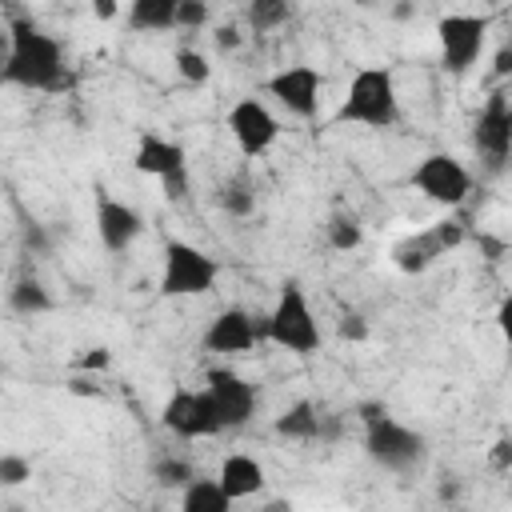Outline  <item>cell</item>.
I'll use <instances>...</instances> for the list:
<instances>
[{
    "mask_svg": "<svg viewBox=\"0 0 512 512\" xmlns=\"http://www.w3.org/2000/svg\"><path fill=\"white\" fill-rule=\"evenodd\" d=\"M8 56L0 64V80L4 84H16V88H28V92H60L68 84V72H64V48L56 36L40 32L32 20L16 16L8 24Z\"/></svg>",
    "mask_w": 512,
    "mask_h": 512,
    "instance_id": "cell-1",
    "label": "cell"
},
{
    "mask_svg": "<svg viewBox=\"0 0 512 512\" xmlns=\"http://www.w3.org/2000/svg\"><path fill=\"white\" fill-rule=\"evenodd\" d=\"M356 412L364 420V448H368V456L380 468H388V472H412V468L424 464V452H428L424 448V436L412 432L408 424L392 420L384 404H360Z\"/></svg>",
    "mask_w": 512,
    "mask_h": 512,
    "instance_id": "cell-2",
    "label": "cell"
},
{
    "mask_svg": "<svg viewBox=\"0 0 512 512\" xmlns=\"http://www.w3.org/2000/svg\"><path fill=\"white\" fill-rule=\"evenodd\" d=\"M336 124L392 128L396 124V80L388 68H360L336 108Z\"/></svg>",
    "mask_w": 512,
    "mask_h": 512,
    "instance_id": "cell-3",
    "label": "cell"
},
{
    "mask_svg": "<svg viewBox=\"0 0 512 512\" xmlns=\"http://www.w3.org/2000/svg\"><path fill=\"white\" fill-rule=\"evenodd\" d=\"M264 336L272 344L288 348V352H300V356L320 348V324H316L312 304H308V296H304V288L296 280H288L280 288L276 308L264 316Z\"/></svg>",
    "mask_w": 512,
    "mask_h": 512,
    "instance_id": "cell-4",
    "label": "cell"
},
{
    "mask_svg": "<svg viewBox=\"0 0 512 512\" xmlns=\"http://www.w3.org/2000/svg\"><path fill=\"white\" fill-rule=\"evenodd\" d=\"M220 276V264L200 252L196 244L184 240H168L164 244V268H160V296L176 300V296H204L212 292Z\"/></svg>",
    "mask_w": 512,
    "mask_h": 512,
    "instance_id": "cell-5",
    "label": "cell"
},
{
    "mask_svg": "<svg viewBox=\"0 0 512 512\" xmlns=\"http://www.w3.org/2000/svg\"><path fill=\"white\" fill-rule=\"evenodd\" d=\"M488 36V20L484 16H468V12H452L436 24V40H440V60L452 76H464L484 48Z\"/></svg>",
    "mask_w": 512,
    "mask_h": 512,
    "instance_id": "cell-6",
    "label": "cell"
},
{
    "mask_svg": "<svg viewBox=\"0 0 512 512\" xmlns=\"http://www.w3.org/2000/svg\"><path fill=\"white\" fill-rule=\"evenodd\" d=\"M160 420H164V428L176 432L180 440H200V436H216V432H224V428H220V416H216V404H212V396H208V388H200V392H192V388H176V392L168 396Z\"/></svg>",
    "mask_w": 512,
    "mask_h": 512,
    "instance_id": "cell-7",
    "label": "cell"
},
{
    "mask_svg": "<svg viewBox=\"0 0 512 512\" xmlns=\"http://www.w3.org/2000/svg\"><path fill=\"white\" fill-rule=\"evenodd\" d=\"M412 184L428 196V200H436V204H460L468 192H472V176H468V168L456 160V156H448V152H432V156H424L420 164H416V172H412Z\"/></svg>",
    "mask_w": 512,
    "mask_h": 512,
    "instance_id": "cell-8",
    "label": "cell"
},
{
    "mask_svg": "<svg viewBox=\"0 0 512 512\" xmlns=\"http://www.w3.org/2000/svg\"><path fill=\"white\" fill-rule=\"evenodd\" d=\"M208 396L216 404L220 428H244L256 412V384L232 368H208Z\"/></svg>",
    "mask_w": 512,
    "mask_h": 512,
    "instance_id": "cell-9",
    "label": "cell"
},
{
    "mask_svg": "<svg viewBox=\"0 0 512 512\" xmlns=\"http://www.w3.org/2000/svg\"><path fill=\"white\" fill-rule=\"evenodd\" d=\"M320 72L312 64H292L284 72H276L268 80V96H276L280 108H288V116H300V120H312L316 108H320Z\"/></svg>",
    "mask_w": 512,
    "mask_h": 512,
    "instance_id": "cell-10",
    "label": "cell"
},
{
    "mask_svg": "<svg viewBox=\"0 0 512 512\" xmlns=\"http://www.w3.org/2000/svg\"><path fill=\"white\" fill-rule=\"evenodd\" d=\"M228 128H232L236 148H240L244 156H260V152H268V148L276 144V136H280V120H276V116L268 112V104H260L256 96L232 104V112H228Z\"/></svg>",
    "mask_w": 512,
    "mask_h": 512,
    "instance_id": "cell-11",
    "label": "cell"
},
{
    "mask_svg": "<svg viewBox=\"0 0 512 512\" xmlns=\"http://www.w3.org/2000/svg\"><path fill=\"white\" fill-rule=\"evenodd\" d=\"M472 140H476V152H484L496 168L508 160V148H512V108H508V92L504 88H496L488 96V104L480 108Z\"/></svg>",
    "mask_w": 512,
    "mask_h": 512,
    "instance_id": "cell-12",
    "label": "cell"
},
{
    "mask_svg": "<svg viewBox=\"0 0 512 512\" xmlns=\"http://www.w3.org/2000/svg\"><path fill=\"white\" fill-rule=\"evenodd\" d=\"M96 232H100V244L108 252H124L144 232V216L132 204H124V200L108 196L104 188H96Z\"/></svg>",
    "mask_w": 512,
    "mask_h": 512,
    "instance_id": "cell-13",
    "label": "cell"
},
{
    "mask_svg": "<svg viewBox=\"0 0 512 512\" xmlns=\"http://www.w3.org/2000/svg\"><path fill=\"white\" fill-rule=\"evenodd\" d=\"M260 336H264V324H256L252 312H244V308H224V312L208 324L204 348H208V352H220V356H232V352L256 348Z\"/></svg>",
    "mask_w": 512,
    "mask_h": 512,
    "instance_id": "cell-14",
    "label": "cell"
},
{
    "mask_svg": "<svg viewBox=\"0 0 512 512\" xmlns=\"http://www.w3.org/2000/svg\"><path fill=\"white\" fill-rule=\"evenodd\" d=\"M188 160H184V148L176 144V140H164V136H156V132H144L140 136V144H136V168L144 172V176H168V172H176V168H184Z\"/></svg>",
    "mask_w": 512,
    "mask_h": 512,
    "instance_id": "cell-15",
    "label": "cell"
},
{
    "mask_svg": "<svg viewBox=\"0 0 512 512\" xmlns=\"http://www.w3.org/2000/svg\"><path fill=\"white\" fill-rule=\"evenodd\" d=\"M216 480H220V488H224L232 500H244V496H256V492L264 488V468H260L252 456L236 452V456L224 460V468H220Z\"/></svg>",
    "mask_w": 512,
    "mask_h": 512,
    "instance_id": "cell-16",
    "label": "cell"
},
{
    "mask_svg": "<svg viewBox=\"0 0 512 512\" xmlns=\"http://www.w3.org/2000/svg\"><path fill=\"white\" fill-rule=\"evenodd\" d=\"M436 256H444V244L436 240L432 228H424V232H416V236H404V240L392 248V260H396L400 272H424Z\"/></svg>",
    "mask_w": 512,
    "mask_h": 512,
    "instance_id": "cell-17",
    "label": "cell"
},
{
    "mask_svg": "<svg viewBox=\"0 0 512 512\" xmlns=\"http://www.w3.org/2000/svg\"><path fill=\"white\" fill-rule=\"evenodd\" d=\"M176 4L180 0H132L128 4V28L132 32H168V28H176Z\"/></svg>",
    "mask_w": 512,
    "mask_h": 512,
    "instance_id": "cell-18",
    "label": "cell"
},
{
    "mask_svg": "<svg viewBox=\"0 0 512 512\" xmlns=\"http://www.w3.org/2000/svg\"><path fill=\"white\" fill-rule=\"evenodd\" d=\"M276 436H284V440H316L320 436V412H316V404L312 400H296L292 408H284L280 416H276Z\"/></svg>",
    "mask_w": 512,
    "mask_h": 512,
    "instance_id": "cell-19",
    "label": "cell"
},
{
    "mask_svg": "<svg viewBox=\"0 0 512 512\" xmlns=\"http://www.w3.org/2000/svg\"><path fill=\"white\" fill-rule=\"evenodd\" d=\"M8 308L16 316H44V312H52V292L36 276H20L8 288Z\"/></svg>",
    "mask_w": 512,
    "mask_h": 512,
    "instance_id": "cell-20",
    "label": "cell"
},
{
    "mask_svg": "<svg viewBox=\"0 0 512 512\" xmlns=\"http://www.w3.org/2000/svg\"><path fill=\"white\" fill-rule=\"evenodd\" d=\"M180 504H184V512H228L236 500L220 488V480H188L184 484V496H180Z\"/></svg>",
    "mask_w": 512,
    "mask_h": 512,
    "instance_id": "cell-21",
    "label": "cell"
},
{
    "mask_svg": "<svg viewBox=\"0 0 512 512\" xmlns=\"http://www.w3.org/2000/svg\"><path fill=\"white\" fill-rule=\"evenodd\" d=\"M216 200H220V208H224L228 216H252V212H256V192H252V180H248V176L224 180Z\"/></svg>",
    "mask_w": 512,
    "mask_h": 512,
    "instance_id": "cell-22",
    "label": "cell"
},
{
    "mask_svg": "<svg viewBox=\"0 0 512 512\" xmlns=\"http://www.w3.org/2000/svg\"><path fill=\"white\" fill-rule=\"evenodd\" d=\"M292 16V0H248V24L256 32H272Z\"/></svg>",
    "mask_w": 512,
    "mask_h": 512,
    "instance_id": "cell-23",
    "label": "cell"
},
{
    "mask_svg": "<svg viewBox=\"0 0 512 512\" xmlns=\"http://www.w3.org/2000/svg\"><path fill=\"white\" fill-rule=\"evenodd\" d=\"M360 240H364V228H360V220L352 212H336L328 220V244L336 252H352V248H360Z\"/></svg>",
    "mask_w": 512,
    "mask_h": 512,
    "instance_id": "cell-24",
    "label": "cell"
},
{
    "mask_svg": "<svg viewBox=\"0 0 512 512\" xmlns=\"http://www.w3.org/2000/svg\"><path fill=\"white\" fill-rule=\"evenodd\" d=\"M208 72H212V64H208L204 52H196V48H180V52H176V76H180L184 84H204Z\"/></svg>",
    "mask_w": 512,
    "mask_h": 512,
    "instance_id": "cell-25",
    "label": "cell"
},
{
    "mask_svg": "<svg viewBox=\"0 0 512 512\" xmlns=\"http://www.w3.org/2000/svg\"><path fill=\"white\" fill-rule=\"evenodd\" d=\"M152 476H156L164 488H184V484L196 476V468H192L188 460H172V456H164V460L152 464Z\"/></svg>",
    "mask_w": 512,
    "mask_h": 512,
    "instance_id": "cell-26",
    "label": "cell"
},
{
    "mask_svg": "<svg viewBox=\"0 0 512 512\" xmlns=\"http://www.w3.org/2000/svg\"><path fill=\"white\" fill-rule=\"evenodd\" d=\"M32 476V464H28V456H20V452H4L0 456V484L4 488H16V484H24Z\"/></svg>",
    "mask_w": 512,
    "mask_h": 512,
    "instance_id": "cell-27",
    "label": "cell"
},
{
    "mask_svg": "<svg viewBox=\"0 0 512 512\" xmlns=\"http://www.w3.org/2000/svg\"><path fill=\"white\" fill-rule=\"evenodd\" d=\"M208 24V0H180L176 4V28H204Z\"/></svg>",
    "mask_w": 512,
    "mask_h": 512,
    "instance_id": "cell-28",
    "label": "cell"
},
{
    "mask_svg": "<svg viewBox=\"0 0 512 512\" xmlns=\"http://www.w3.org/2000/svg\"><path fill=\"white\" fill-rule=\"evenodd\" d=\"M160 192H164V200L180 204V200L188 196V164L176 168V172H168V176H160Z\"/></svg>",
    "mask_w": 512,
    "mask_h": 512,
    "instance_id": "cell-29",
    "label": "cell"
},
{
    "mask_svg": "<svg viewBox=\"0 0 512 512\" xmlns=\"http://www.w3.org/2000/svg\"><path fill=\"white\" fill-rule=\"evenodd\" d=\"M336 332H340V340H368V324H364L360 312H344L340 324H336Z\"/></svg>",
    "mask_w": 512,
    "mask_h": 512,
    "instance_id": "cell-30",
    "label": "cell"
},
{
    "mask_svg": "<svg viewBox=\"0 0 512 512\" xmlns=\"http://www.w3.org/2000/svg\"><path fill=\"white\" fill-rule=\"evenodd\" d=\"M108 364H112V352H108V348H88V352L76 360L80 372H104Z\"/></svg>",
    "mask_w": 512,
    "mask_h": 512,
    "instance_id": "cell-31",
    "label": "cell"
},
{
    "mask_svg": "<svg viewBox=\"0 0 512 512\" xmlns=\"http://www.w3.org/2000/svg\"><path fill=\"white\" fill-rule=\"evenodd\" d=\"M432 232H436V240L444 244V252H448V248H456V244L464 240V228H460L456 220H440V224H432Z\"/></svg>",
    "mask_w": 512,
    "mask_h": 512,
    "instance_id": "cell-32",
    "label": "cell"
},
{
    "mask_svg": "<svg viewBox=\"0 0 512 512\" xmlns=\"http://www.w3.org/2000/svg\"><path fill=\"white\" fill-rule=\"evenodd\" d=\"M212 40H216V48H220V52H236L244 36H240V28H236V24H220V28L212 32Z\"/></svg>",
    "mask_w": 512,
    "mask_h": 512,
    "instance_id": "cell-33",
    "label": "cell"
},
{
    "mask_svg": "<svg viewBox=\"0 0 512 512\" xmlns=\"http://www.w3.org/2000/svg\"><path fill=\"white\" fill-rule=\"evenodd\" d=\"M68 388H72L76 396H100V384H96V380H88V376H72V380H68Z\"/></svg>",
    "mask_w": 512,
    "mask_h": 512,
    "instance_id": "cell-34",
    "label": "cell"
},
{
    "mask_svg": "<svg viewBox=\"0 0 512 512\" xmlns=\"http://www.w3.org/2000/svg\"><path fill=\"white\" fill-rule=\"evenodd\" d=\"M492 464H496V468H508V464H512V444H508V440H496V448H492Z\"/></svg>",
    "mask_w": 512,
    "mask_h": 512,
    "instance_id": "cell-35",
    "label": "cell"
},
{
    "mask_svg": "<svg viewBox=\"0 0 512 512\" xmlns=\"http://www.w3.org/2000/svg\"><path fill=\"white\" fill-rule=\"evenodd\" d=\"M92 12H96L100 20H112V16H116V0H92Z\"/></svg>",
    "mask_w": 512,
    "mask_h": 512,
    "instance_id": "cell-36",
    "label": "cell"
},
{
    "mask_svg": "<svg viewBox=\"0 0 512 512\" xmlns=\"http://www.w3.org/2000/svg\"><path fill=\"white\" fill-rule=\"evenodd\" d=\"M512 72V56H508V48H500L496 52V76H508Z\"/></svg>",
    "mask_w": 512,
    "mask_h": 512,
    "instance_id": "cell-37",
    "label": "cell"
},
{
    "mask_svg": "<svg viewBox=\"0 0 512 512\" xmlns=\"http://www.w3.org/2000/svg\"><path fill=\"white\" fill-rule=\"evenodd\" d=\"M8 44H12V36H8V28L0 24V64H4V56H8Z\"/></svg>",
    "mask_w": 512,
    "mask_h": 512,
    "instance_id": "cell-38",
    "label": "cell"
}]
</instances>
